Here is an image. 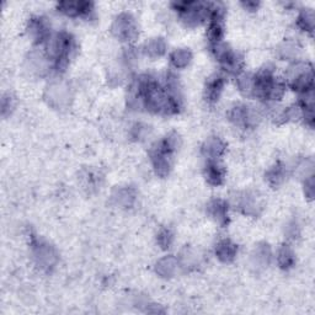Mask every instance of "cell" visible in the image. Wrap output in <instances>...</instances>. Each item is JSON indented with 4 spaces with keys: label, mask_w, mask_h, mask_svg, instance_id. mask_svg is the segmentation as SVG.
I'll return each mask as SVG.
<instances>
[{
    "label": "cell",
    "mask_w": 315,
    "mask_h": 315,
    "mask_svg": "<svg viewBox=\"0 0 315 315\" xmlns=\"http://www.w3.org/2000/svg\"><path fill=\"white\" fill-rule=\"evenodd\" d=\"M209 211L212 213L213 217L218 220L222 224H225L228 219V215H227V206L223 201L220 199H217V201H213L209 206Z\"/></svg>",
    "instance_id": "4"
},
{
    "label": "cell",
    "mask_w": 315,
    "mask_h": 315,
    "mask_svg": "<svg viewBox=\"0 0 315 315\" xmlns=\"http://www.w3.org/2000/svg\"><path fill=\"white\" fill-rule=\"evenodd\" d=\"M299 25H302L303 29L305 31H310L313 30V14L308 15V14H303L299 18Z\"/></svg>",
    "instance_id": "9"
},
{
    "label": "cell",
    "mask_w": 315,
    "mask_h": 315,
    "mask_svg": "<svg viewBox=\"0 0 315 315\" xmlns=\"http://www.w3.org/2000/svg\"><path fill=\"white\" fill-rule=\"evenodd\" d=\"M235 254H236V246L232 244L230 241L224 240L217 246V255L224 262L232 261L234 258Z\"/></svg>",
    "instance_id": "3"
},
{
    "label": "cell",
    "mask_w": 315,
    "mask_h": 315,
    "mask_svg": "<svg viewBox=\"0 0 315 315\" xmlns=\"http://www.w3.org/2000/svg\"><path fill=\"white\" fill-rule=\"evenodd\" d=\"M225 170L223 166L218 163L216 159L208 160V164L206 165V178L211 185H220L224 181Z\"/></svg>",
    "instance_id": "2"
},
{
    "label": "cell",
    "mask_w": 315,
    "mask_h": 315,
    "mask_svg": "<svg viewBox=\"0 0 315 315\" xmlns=\"http://www.w3.org/2000/svg\"><path fill=\"white\" fill-rule=\"evenodd\" d=\"M203 152L208 155V159H216L224 152V144L219 139H211L206 143V147L203 148Z\"/></svg>",
    "instance_id": "5"
},
{
    "label": "cell",
    "mask_w": 315,
    "mask_h": 315,
    "mask_svg": "<svg viewBox=\"0 0 315 315\" xmlns=\"http://www.w3.org/2000/svg\"><path fill=\"white\" fill-rule=\"evenodd\" d=\"M278 262H279V265H281V267H283V269L292 267L293 262H295V257H293L292 251L287 248V246H284V248L279 251Z\"/></svg>",
    "instance_id": "7"
},
{
    "label": "cell",
    "mask_w": 315,
    "mask_h": 315,
    "mask_svg": "<svg viewBox=\"0 0 315 315\" xmlns=\"http://www.w3.org/2000/svg\"><path fill=\"white\" fill-rule=\"evenodd\" d=\"M190 59H191V55L187 49H177L173 53L171 56V62L175 65L176 68L185 67V65L189 64Z\"/></svg>",
    "instance_id": "6"
},
{
    "label": "cell",
    "mask_w": 315,
    "mask_h": 315,
    "mask_svg": "<svg viewBox=\"0 0 315 315\" xmlns=\"http://www.w3.org/2000/svg\"><path fill=\"white\" fill-rule=\"evenodd\" d=\"M224 78L219 74H216L208 79L206 84V98L209 102H216L219 98L220 93L224 86Z\"/></svg>",
    "instance_id": "1"
},
{
    "label": "cell",
    "mask_w": 315,
    "mask_h": 315,
    "mask_svg": "<svg viewBox=\"0 0 315 315\" xmlns=\"http://www.w3.org/2000/svg\"><path fill=\"white\" fill-rule=\"evenodd\" d=\"M171 239H173V236H171V234L169 233V230H161L159 236H158L159 244H160L163 248H169V245H170L171 243Z\"/></svg>",
    "instance_id": "10"
},
{
    "label": "cell",
    "mask_w": 315,
    "mask_h": 315,
    "mask_svg": "<svg viewBox=\"0 0 315 315\" xmlns=\"http://www.w3.org/2000/svg\"><path fill=\"white\" fill-rule=\"evenodd\" d=\"M164 48H165V46H164L163 41L155 39V41L149 42V44H147V53H149V55L154 53V56H160L164 53Z\"/></svg>",
    "instance_id": "8"
}]
</instances>
